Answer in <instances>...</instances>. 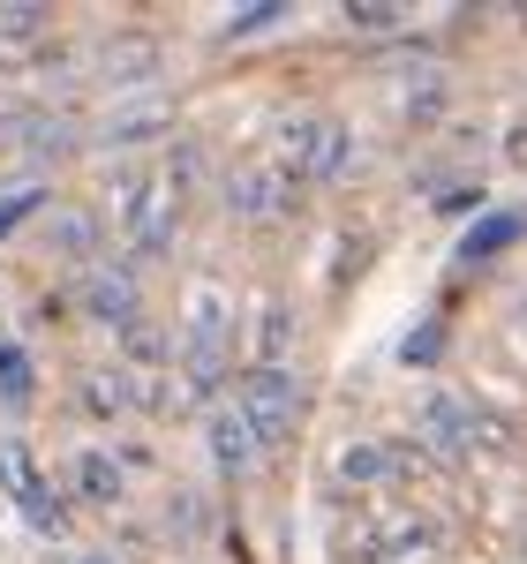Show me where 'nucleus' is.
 Instances as JSON below:
<instances>
[{
  "mask_svg": "<svg viewBox=\"0 0 527 564\" xmlns=\"http://www.w3.org/2000/svg\"><path fill=\"white\" fill-rule=\"evenodd\" d=\"M226 361H234V302L212 271L189 279V302H181V384L196 391H219Z\"/></svg>",
  "mask_w": 527,
  "mask_h": 564,
  "instance_id": "1",
  "label": "nucleus"
},
{
  "mask_svg": "<svg viewBox=\"0 0 527 564\" xmlns=\"http://www.w3.org/2000/svg\"><path fill=\"white\" fill-rule=\"evenodd\" d=\"M354 159V143L340 121H287L279 129V174L287 181H340Z\"/></svg>",
  "mask_w": 527,
  "mask_h": 564,
  "instance_id": "2",
  "label": "nucleus"
},
{
  "mask_svg": "<svg viewBox=\"0 0 527 564\" xmlns=\"http://www.w3.org/2000/svg\"><path fill=\"white\" fill-rule=\"evenodd\" d=\"M422 550H430V520H415L392 497H369V512H362V557L392 564V557H422Z\"/></svg>",
  "mask_w": 527,
  "mask_h": 564,
  "instance_id": "3",
  "label": "nucleus"
},
{
  "mask_svg": "<svg viewBox=\"0 0 527 564\" xmlns=\"http://www.w3.org/2000/svg\"><path fill=\"white\" fill-rule=\"evenodd\" d=\"M294 399L302 391H294L287 369H249L241 377V414L257 422V444H279V436L294 430Z\"/></svg>",
  "mask_w": 527,
  "mask_h": 564,
  "instance_id": "4",
  "label": "nucleus"
},
{
  "mask_svg": "<svg viewBox=\"0 0 527 564\" xmlns=\"http://www.w3.org/2000/svg\"><path fill=\"white\" fill-rule=\"evenodd\" d=\"M0 481H8V497L23 505V520H31V527H45V534H61V505L45 497V481L31 475V452H23L15 436L0 444Z\"/></svg>",
  "mask_w": 527,
  "mask_h": 564,
  "instance_id": "5",
  "label": "nucleus"
},
{
  "mask_svg": "<svg viewBox=\"0 0 527 564\" xmlns=\"http://www.w3.org/2000/svg\"><path fill=\"white\" fill-rule=\"evenodd\" d=\"M287 204H294L287 174H234L226 181V212H241V218H271V212H287Z\"/></svg>",
  "mask_w": 527,
  "mask_h": 564,
  "instance_id": "6",
  "label": "nucleus"
},
{
  "mask_svg": "<svg viewBox=\"0 0 527 564\" xmlns=\"http://www.w3.org/2000/svg\"><path fill=\"white\" fill-rule=\"evenodd\" d=\"M204 430H212V459H219L226 475L257 452V422L241 414V399H234V406H212V422H204Z\"/></svg>",
  "mask_w": 527,
  "mask_h": 564,
  "instance_id": "7",
  "label": "nucleus"
},
{
  "mask_svg": "<svg viewBox=\"0 0 527 564\" xmlns=\"http://www.w3.org/2000/svg\"><path fill=\"white\" fill-rule=\"evenodd\" d=\"M84 302H90V316H106V324H121V332L136 324V286L121 279V271H90Z\"/></svg>",
  "mask_w": 527,
  "mask_h": 564,
  "instance_id": "8",
  "label": "nucleus"
},
{
  "mask_svg": "<svg viewBox=\"0 0 527 564\" xmlns=\"http://www.w3.org/2000/svg\"><path fill=\"white\" fill-rule=\"evenodd\" d=\"M39 39H45V15H39V8H0V68L31 61Z\"/></svg>",
  "mask_w": 527,
  "mask_h": 564,
  "instance_id": "9",
  "label": "nucleus"
},
{
  "mask_svg": "<svg viewBox=\"0 0 527 564\" xmlns=\"http://www.w3.org/2000/svg\"><path fill=\"white\" fill-rule=\"evenodd\" d=\"M422 430L438 452H467V430H475V406H460V399H430L422 406Z\"/></svg>",
  "mask_w": 527,
  "mask_h": 564,
  "instance_id": "10",
  "label": "nucleus"
},
{
  "mask_svg": "<svg viewBox=\"0 0 527 564\" xmlns=\"http://www.w3.org/2000/svg\"><path fill=\"white\" fill-rule=\"evenodd\" d=\"M392 467H399L392 444H347V452H340V481H347V489H385Z\"/></svg>",
  "mask_w": 527,
  "mask_h": 564,
  "instance_id": "11",
  "label": "nucleus"
},
{
  "mask_svg": "<svg viewBox=\"0 0 527 564\" xmlns=\"http://www.w3.org/2000/svg\"><path fill=\"white\" fill-rule=\"evenodd\" d=\"M76 489H84V505H114V497H121V467H114L106 452H84V459H76Z\"/></svg>",
  "mask_w": 527,
  "mask_h": 564,
  "instance_id": "12",
  "label": "nucleus"
},
{
  "mask_svg": "<svg viewBox=\"0 0 527 564\" xmlns=\"http://www.w3.org/2000/svg\"><path fill=\"white\" fill-rule=\"evenodd\" d=\"M287 354V302H257V369H279Z\"/></svg>",
  "mask_w": 527,
  "mask_h": 564,
  "instance_id": "13",
  "label": "nucleus"
},
{
  "mask_svg": "<svg viewBox=\"0 0 527 564\" xmlns=\"http://www.w3.org/2000/svg\"><path fill=\"white\" fill-rule=\"evenodd\" d=\"M0 399L8 406H31V361H23L15 339H0Z\"/></svg>",
  "mask_w": 527,
  "mask_h": 564,
  "instance_id": "14",
  "label": "nucleus"
},
{
  "mask_svg": "<svg viewBox=\"0 0 527 564\" xmlns=\"http://www.w3.org/2000/svg\"><path fill=\"white\" fill-rule=\"evenodd\" d=\"M513 234H520V218L497 212V218H483V226L467 234V249H475V257H490V249H497V241H513Z\"/></svg>",
  "mask_w": 527,
  "mask_h": 564,
  "instance_id": "15",
  "label": "nucleus"
},
{
  "mask_svg": "<svg viewBox=\"0 0 527 564\" xmlns=\"http://www.w3.org/2000/svg\"><path fill=\"white\" fill-rule=\"evenodd\" d=\"M143 61H151V39H121V45H106V68H114V76H143Z\"/></svg>",
  "mask_w": 527,
  "mask_h": 564,
  "instance_id": "16",
  "label": "nucleus"
},
{
  "mask_svg": "<svg viewBox=\"0 0 527 564\" xmlns=\"http://www.w3.org/2000/svg\"><path fill=\"white\" fill-rule=\"evenodd\" d=\"M31 212V188H15V196H8V204H0V234H8V226H15V218Z\"/></svg>",
  "mask_w": 527,
  "mask_h": 564,
  "instance_id": "17",
  "label": "nucleus"
}]
</instances>
